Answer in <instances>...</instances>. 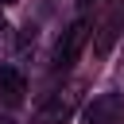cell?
<instances>
[{
	"mask_svg": "<svg viewBox=\"0 0 124 124\" xmlns=\"http://www.w3.org/2000/svg\"><path fill=\"white\" fill-rule=\"evenodd\" d=\"M74 112H78V85L58 89L50 101H43V108L35 112V124H70Z\"/></svg>",
	"mask_w": 124,
	"mask_h": 124,
	"instance_id": "7a4b0ae2",
	"label": "cell"
},
{
	"mask_svg": "<svg viewBox=\"0 0 124 124\" xmlns=\"http://www.w3.org/2000/svg\"><path fill=\"white\" fill-rule=\"evenodd\" d=\"M81 4H93V0H81Z\"/></svg>",
	"mask_w": 124,
	"mask_h": 124,
	"instance_id": "ba28073f",
	"label": "cell"
},
{
	"mask_svg": "<svg viewBox=\"0 0 124 124\" xmlns=\"http://www.w3.org/2000/svg\"><path fill=\"white\" fill-rule=\"evenodd\" d=\"M8 39V23H4V12H0V43Z\"/></svg>",
	"mask_w": 124,
	"mask_h": 124,
	"instance_id": "8992f818",
	"label": "cell"
},
{
	"mask_svg": "<svg viewBox=\"0 0 124 124\" xmlns=\"http://www.w3.org/2000/svg\"><path fill=\"white\" fill-rule=\"evenodd\" d=\"M23 93H27V78L19 66H0V105L16 108L23 105Z\"/></svg>",
	"mask_w": 124,
	"mask_h": 124,
	"instance_id": "5b68a950",
	"label": "cell"
},
{
	"mask_svg": "<svg viewBox=\"0 0 124 124\" xmlns=\"http://www.w3.org/2000/svg\"><path fill=\"white\" fill-rule=\"evenodd\" d=\"M85 124H124V93H101L85 105Z\"/></svg>",
	"mask_w": 124,
	"mask_h": 124,
	"instance_id": "3957f363",
	"label": "cell"
},
{
	"mask_svg": "<svg viewBox=\"0 0 124 124\" xmlns=\"http://www.w3.org/2000/svg\"><path fill=\"white\" fill-rule=\"evenodd\" d=\"M0 124H16V120H0Z\"/></svg>",
	"mask_w": 124,
	"mask_h": 124,
	"instance_id": "52a82bcc",
	"label": "cell"
},
{
	"mask_svg": "<svg viewBox=\"0 0 124 124\" xmlns=\"http://www.w3.org/2000/svg\"><path fill=\"white\" fill-rule=\"evenodd\" d=\"M89 31H93L89 16H78V19L58 35V43H54V70H70V66L78 62V54H81L85 43H89Z\"/></svg>",
	"mask_w": 124,
	"mask_h": 124,
	"instance_id": "6da1fadb",
	"label": "cell"
},
{
	"mask_svg": "<svg viewBox=\"0 0 124 124\" xmlns=\"http://www.w3.org/2000/svg\"><path fill=\"white\" fill-rule=\"evenodd\" d=\"M120 31H124V0H116V8L105 16V23L97 27V43H93V50L105 58L108 50H112V43L120 39Z\"/></svg>",
	"mask_w": 124,
	"mask_h": 124,
	"instance_id": "277c9868",
	"label": "cell"
}]
</instances>
